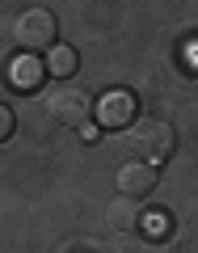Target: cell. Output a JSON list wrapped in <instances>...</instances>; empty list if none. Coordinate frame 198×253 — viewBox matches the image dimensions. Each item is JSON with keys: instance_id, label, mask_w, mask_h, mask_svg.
<instances>
[{"instance_id": "cell-4", "label": "cell", "mask_w": 198, "mask_h": 253, "mask_svg": "<svg viewBox=\"0 0 198 253\" xmlns=\"http://www.w3.org/2000/svg\"><path fill=\"white\" fill-rule=\"evenodd\" d=\"M156 186V169L144 161H131L118 169V190H122L126 199H139V194H148V190Z\"/></svg>"}, {"instance_id": "cell-5", "label": "cell", "mask_w": 198, "mask_h": 253, "mask_svg": "<svg viewBox=\"0 0 198 253\" xmlns=\"http://www.w3.org/2000/svg\"><path fill=\"white\" fill-rule=\"evenodd\" d=\"M97 114H101L106 126H126L131 118H135V97H131V93H110V97L97 106Z\"/></svg>"}, {"instance_id": "cell-7", "label": "cell", "mask_w": 198, "mask_h": 253, "mask_svg": "<svg viewBox=\"0 0 198 253\" xmlns=\"http://www.w3.org/2000/svg\"><path fill=\"white\" fill-rule=\"evenodd\" d=\"M38 81H42V68L34 59H13V68H9L13 89H38Z\"/></svg>"}, {"instance_id": "cell-1", "label": "cell", "mask_w": 198, "mask_h": 253, "mask_svg": "<svg viewBox=\"0 0 198 253\" xmlns=\"http://www.w3.org/2000/svg\"><path fill=\"white\" fill-rule=\"evenodd\" d=\"M126 148L135 152V161L144 165H164L173 156V148H177V135H173V126L164 123V118H139L131 131H126Z\"/></svg>"}, {"instance_id": "cell-3", "label": "cell", "mask_w": 198, "mask_h": 253, "mask_svg": "<svg viewBox=\"0 0 198 253\" xmlns=\"http://www.w3.org/2000/svg\"><path fill=\"white\" fill-rule=\"evenodd\" d=\"M46 110H51L63 126H76V131H84L89 118H93V101H89L84 89H55L51 101H46Z\"/></svg>"}, {"instance_id": "cell-2", "label": "cell", "mask_w": 198, "mask_h": 253, "mask_svg": "<svg viewBox=\"0 0 198 253\" xmlns=\"http://www.w3.org/2000/svg\"><path fill=\"white\" fill-rule=\"evenodd\" d=\"M13 38H17L21 51H46L51 55L55 46H59L55 42V38H59V21H55L51 9H26L13 21Z\"/></svg>"}, {"instance_id": "cell-10", "label": "cell", "mask_w": 198, "mask_h": 253, "mask_svg": "<svg viewBox=\"0 0 198 253\" xmlns=\"http://www.w3.org/2000/svg\"><path fill=\"white\" fill-rule=\"evenodd\" d=\"M148 228H152V232H169V219H164V215H152V219H148Z\"/></svg>"}, {"instance_id": "cell-8", "label": "cell", "mask_w": 198, "mask_h": 253, "mask_svg": "<svg viewBox=\"0 0 198 253\" xmlns=\"http://www.w3.org/2000/svg\"><path fill=\"white\" fill-rule=\"evenodd\" d=\"M76 63H80V59H76V51L59 42L51 55H46V72H51V76H72V72H76Z\"/></svg>"}, {"instance_id": "cell-6", "label": "cell", "mask_w": 198, "mask_h": 253, "mask_svg": "<svg viewBox=\"0 0 198 253\" xmlns=\"http://www.w3.org/2000/svg\"><path fill=\"white\" fill-rule=\"evenodd\" d=\"M110 224L122 228V232H135V228L144 224V207H139L135 199H126V194H118V199L110 203Z\"/></svg>"}, {"instance_id": "cell-9", "label": "cell", "mask_w": 198, "mask_h": 253, "mask_svg": "<svg viewBox=\"0 0 198 253\" xmlns=\"http://www.w3.org/2000/svg\"><path fill=\"white\" fill-rule=\"evenodd\" d=\"M9 135H13V110L4 106L0 110V139H9Z\"/></svg>"}]
</instances>
